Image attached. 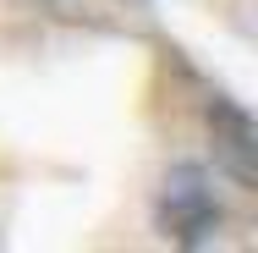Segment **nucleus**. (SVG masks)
I'll return each instance as SVG.
<instances>
[{
    "instance_id": "2",
    "label": "nucleus",
    "mask_w": 258,
    "mask_h": 253,
    "mask_svg": "<svg viewBox=\"0 0 258 253\" xmlns=\"http://www.w3.org/2000/svg\"><path fill=\"white\" fill-rule=\"evenodd\" d=\"M204 116H209V127H214V143L225 154V165L242 182H253L258 176V127H253V116L242 105H231V99H209Z\"/></svg>"
},
{
    "instance_id": "1",
    "label": "nucleus",
    "mask_w": 258,
    "mask_h": 253,
    "mask_svg": "<svg viewBox=\"0 0 258 253\" xmlns=\"http://www.w3.org/2000/svg\"><path fill=\"white\" fill-rule=\"evenodd\" d=\"M159 226H165V237L181 242V248H204V242L220 237L225 209L214 198V182H209L204 165L181 160V165L165 171V182H159Z\"/></svg>"
}]
</instances>
